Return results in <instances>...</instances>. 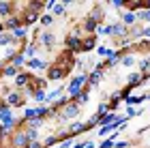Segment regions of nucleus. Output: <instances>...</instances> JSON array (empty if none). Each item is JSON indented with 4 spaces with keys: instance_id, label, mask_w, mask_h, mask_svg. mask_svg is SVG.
<instances>
[{
    "instance_id": "nucleus-1",
    "label": "nucleus",
    "mask_w": 150,
    "mask_h": 148,
    "mask_svg": "<svg viewBox=\"0 0 150 148\" xmlns=\"http://www.w3.org/2000/svg\"><path fill=\"white\" fill-rule=\"evenodd\" d=\"M86 82H88V75H77V77H73L71 84H69V88H67V90H69V95H71V97H77L79 92H81L79 88H81Z\"/></svg>"
},
{
    "instance_id": "nucleus-2",
    "label": "nucleus",
    "mask_w": 150,
    "mask_h": 148,
    "mask_svg": "<svg viewBox=\"0 0 150 148\" xmlns=\"http://www.w3.org/2000/svg\"><path fill=\"white\" fill-rule=\"evenodd\" d=\"M0 120H2V127L4 129H11V125H13V114L9 107H2V112H0Z\"/></svg>"
},
{
    "instance_id": "nucleus-3",
    "label": "nucleus",
    "mask_w": 150,
    "mask_h": 148,
    "mask_svg": "<svg viewBox=\"0 0 150 148\" xmlns=\"http://www.w3.org/2000/svg\"><path fill=\"white\" fill-rule=\"evenodd\" d=\"M67 47H71L73 52H79V50H81V43H79V39L75 37V35H73V37L69 35V37H67Z\"/></svg>"
},
{
    "instance_id": "nucleus-4",
    "label": "nucleus",
    "mask_w": 150,
    "mask_h": 148,
    "mask_svg": "<svg viewBox=\"0 0 150 148\" xmlns=\"http://www.w3.org/2000/svg\"><path fill=\"white\" fill-rule=\"evenodd\" d=\"M144 79H148V75H139V73H131V77H129V86L135 88L137 84H142Z\"/></svg>"
},
{
    "instance_id": "nucleus-5",
    "label": "nucleus",
    "mask_w": 150,
    "mask_h": 148,
    "mask_svg": "<svg viewBox=\"0 0 150 148\" xmlns=\"http://www.w3.org/2000/svg\"><path fill=\"white\" fill-rule=\"evenodd\" d=\"M47 77H50V79H62V77H64V71H62V69H58V67H56V69L52 67L50 73H47Z\"/></svg>"
},
{
    "instance_id": "nucleus-6",
    "label": "nucleus",
    "mask_w": 150,
    "mask_h": 148,
    "mask_svg": "<svg viewBox=\"0 0 150 148\" xmlns=\"http://www.w3.org/2000/svg\"><path fill=\"white\" fill-rule=\"evenodd\" d=\"M77 114H79V107H77V103H73V105H69V107L64 110L62 116H64V118H71V116H77Z\"/></svg>"
},
{
    "instance_id": "nucleus-7",
    "label": "nucleus",
    "mask_w": 150,
    "mask_h": 148,
    "mask_svg": "<svg viewBox=\"0 0 150 148\" xmlns=\"http://www.w3.org/2000/svg\"><path fill=\"white\" fill-rule=\"evenodd\" d=\"M135 19H137V13H122V24L125 26H131Z\"/></svg>"
},
{
    "instance_id": "nucleus-8",
    "label": "nucleus",
    "mask_w": 150,
    "mask_h": 148,
    "mask_svg": "<svg viewBox=\"0 0 150 148\" xmlns=\"http://www.w3.org/2000/svg\"><path fill=\"white\" fill-rule=\"evenodd\" d=\"M146 99H150V95H144V97H127V105H137V103H142V101H146Z\"/></svg>"
},
{
    "instance_id": "nucleus-9",
    "label": "nucleus",
    "mask_w": 150,
    "mask_h": 148,
    "mask_svg": "<svg viewBox=\"0 0 150 148\" xmlns=\"http://www.w3.org/2000/svg\"><path fill=\"white\" fill-rule=\"evenodd\" d=\"M99 82H101V67L97 71H92L90 77H88V84H99Z\"/></svg>"
},
{
    "instance_id": "nucleus-10",
    "label": "nucleus",
    "mask_w": 150,
    "mask_h": 148,
    "mask_svg": "<svg viewBox=\"0 0 150 148\" xmlns=\"http://www.w3.org/2000/svg\"><path fill=\"white\" fill-rule=\"evenodd\" d=\"M127 32V26L125 24H114L112 26V35H125Z\"/></svg>"
},
{
    "instance_id": "nucleus-11",
    "label": "nucleus",
    "mask_w": 150,
    "mask_h": 148,
    "mask_svg": "<svg viewBox=\"0 0 150 148\" xmlns=\"http://www.w3.org/2000/svg\"><path fill=\"white\" fill-rule=\"evenodd\" d=\"M114 140H116V133H114V135L112 137H107V140H103V144H99V148H114Z\"/></svg>"
},
{
    "instance_id": "nucleus-12",
    "label": "nucleus",
    "mask_w": 150,
    "mask_h": 148,
    "mask_svg": "<svg viewBox=\"0 0 150 148\" xmlns=\"http://www.w3.org/2000/svg\"><path fill=\"white\" fill-rule=\"evenodd\" d=\"M97 52H99V56H107V58H112L114 56V50H107V47H103V45H101V47H97Z\"/></svg>"
},
{
    "instance_id": "nucleus-13",
    "label": "nucleus",
    "mask_w": 150,
    "mask_h": 148,
    "mask_svg": "<svg viewBox=\"0 0 150 148\" xmlns=\"http://www.w3.org/2000/svg\"><path fill=\"white\" fill-rule=\"evenodd\" d=\"M13 39H15L13 35H4V32H0V45H9Z\"/></svg>"
},
{
    "instance_id": "nucleus-14",
    "label": "nucleus",
    "mask_w": 150,
    "mask_h": 148,
    "mask_svg": "<svg viewBox=\"0 0 150 148\" xmlns=\"http://www.w3.org/2000/svg\"><path fill=\"white\" fill-rule=\"evenodd\" d=\"M137 19H142V22H150V9H146V11H137Z\"/></svg>"
},
{
    "instance_id": "nucleus-15",
    "label": "nucleus",
    "mask_w": 150,
    "mask_h": 148,
    "mask_svg": "<svg viewBox=\"0 0 150 148\" xmlns=\"http://www.w3.org/2000/svg\"><path fill=\"white\" fill-rule=\"evenodd\" d=\"M28 67L30 69H45V62H41V60H28Z\"/></svg>"
},
{
    "instance_id": "nucleus-16",
    "label": "nucleus",
    "mask_w": 150,
    "mask_h": 148,
    "mask_svg": "<svg viewBox=\"0 0 150 148\" xmlns=\"http://www.w3.org/2000/svg\"><path fill=\"white\" fill-rule=\"evenodd\" d=\"M26 142H28V135H26V133H19V135L15 137V144L17 146H24Z\"/></svg>"
},
{
    "instance_id": "nucleus-17",
    "label": "nucleus",
    "mask_w": 150,
    "mask_h": 148,
    "mask_svg": "<svg viewBox=\"0 0 150 148\" xmlns=\"http://www.w3.org/2000/svg\"><path fill=\"white\" fill-rule=\"evenodd\" d=\"M26 135H28V142H32V140H37V127H30Z\"/></svg>"
},
{
    "instance_id": "nucleus-18",
    "label": "nucleus",
    "mask_w": 150,
    "mask_h": 148,
    "mask_svg": "<svg viewBox=\"0 0 150 148\" xmlns=\"http://www.w3.org/2000/svg\"><path fill=\"white\" fill-rule=\"evenodd\" d=\"M17 86H26V82H28V75H26V73H22V75H17Z\"/></svg>"
},
{
    "instance_id": "nucleus-19",
    "label": "nucleus",
    "mask_w": 150,
    "mask_h": 148,
    "mask_svg": "<svg viewBox=\"0 0 150 148\" xmlns=\"http://www.w3.org/2000/svg\"><path fill=\"white\" fill-rule=\"evenodd\" d=\"M99 35H112V26H99Z\"/></svg>"
},
{
    "instance_id": "nucleus-20",
    "label": "nucleus",
    "mask_w": 150,
    "mask_h": 148,
    "mask_svg": "<svg viewBox=\"0 0 150 148\" xmlns=\"http://www.w3.org/2000/svg\"><path fill=\"white\" fill-rule=\"evenodd\" d=\"M86 101H88V92H86V90H81L79 95H77V103H86Z\"/></svg>"
},
{
    "instance_id": "nucleus-21",
    "label": "nucleus",
    "mask_w": 150,
    "mask_h": 148,
    "mask_svg": "<svg viewBox=\"0 0 150 148\" xmlns=\"http://www.w3.org/2000/svg\"><path fill=\"white\" fill-rule=\"evenodd\" d=\"M15 71H17V67L11 64V67H6V69H4V75H15Z\"/></svg>"
},
{
    "instance_id": "nucleus-22",
    "label": "nucleus",
    "mask_w": 150,
    "mask_h": 148,
    "mask_svg": "<svg viewBox=\"0 0 150 148\" xmlns=\"http://www.w3.org/2000/svg\"><path fill=\"white\" fill-rule=\"evenodd\" d=\"M0 15H9V4L6 2H0Z\"/></svg>"
},
{
    "instance_id": "nucleus-23",
    "label": "nucleus",
    "mask_w": 150,
    "mask_h": 148,
    "mask_svg": "<svg viewBox=\"0 0 150 148\" xmlns=\"http://www.w3.org/2000/svg\"><path fill=\"white\" fill-rule=\"evenodd\" d=\"M52 9H54V13H56V15H60V13H64V4H54Z\"/></svg>"
},
{
    "instance_id": "nucleus-24",
    "label": "nucleus",
    "mask_w": 150,
    "mask_h": 148,
    "mask_svg": "<svg viewBox=\"0 0 150 148\" xmlns=\"http://www.w3.org/2000/svg\"><path fill=\"white\" fill-rule=\"evenodd\" d=\"M24 62H26L24 56H15V58H13V64H15V67H22Z\"/></svg>"
},
{
    "instance_id": "nucleus-25",
    "label": "nucleus",
    "mask_w": 150,
    "mask_h": 148,
    "mask_svg": "<svg viewBox=\"0 0 150 148\" xmlns=\"http://www.w3.org/2000/svg\"><path fill=\"white\" fill-rule=\"evenodd\" d=\"M122 64H125V67H131V64H135V58H133V56H127L125 60H122Z\"/></svg>"
},
{
    "instance_id": "nucleus-26",
    "label": "nucleus",
    "mask_w": 150,
    "mask_h": 148,
    "mask_svg": "<svg viewBox=\"0 0 150 148\" xmlns=\"http://www.w3.org/2000/svg\"><path fill=\"white\" fill-rule=\"evenodd\" d=\"M35 99H37V101H45V99H47V95H45L43 90H39V92H35Z\"/></svg>"
},
{
    "instance_id": "nucleus-27",
    "label": "nucleus",
    "mask_w": 150,
    "mask_h": 148,
    "mask_svg": "<svg viewBox=\"0 0 150 148\" xmlns=\"http://www.w3.org/2000/svg\"><path fill=\"white\" fill-rule=\"evenodd\" d=\"M41 24H43V26H50V24H52V15H43V17H41Z\"/></svg>"
},
{
    "instance_id": "nucleus-28",
    "label": "nucleus",
    "mask_w": 150,
    "mask_h": 148,
    "mask_svg": "<svg viewBox=\"0 0 150 148\" xmlns=\"http://www.w3.org/2000/svg\"><path fill=\"white\" fill-rule=\"evenodd\" d=\"M24 35H26L24 28H15V30H13V37H24Z\"/></svg>"
},
{
    "instance_id": "nucleus-29",
    "label": "nucleus",
    "mask_w": 150,
    "mask_h": 148,
    "mask_svg": "<svg viewBox=\"0 0 150 148\" xmlns=\"http://www.w3.org/2000/svg\"><path fill=\"white\" fill-rule=\"evenodd\" d=\"M52 41H54L52 35H43V43H45V45H52Z\"/></svg>"
},
{
    "instance_id": "nucleus-30",
    "label": "nucleus",
    "mask_w": 150,
    "mask_h": 148,
    "mask_svg": "<svg viewBox=\"0 0 150 148\" xmlns=\"http://www.w3.org/2000/svg\"><path fill=\"white\" fill-rule=\"evenodd\" d=\"M127 114H129V116H135V114H139V112H137V110H135V107H133V105H129V107H127Z\"/></svg>"
},
{
    "instance_id": "nucleus-31",
    "label": "nucleus",
    "mask_w": 150,
    "mask_h": 148,
    "mask_svg": "<svg viewBox=\"0 0 150 148\" xmlns=\"http://www.w3.org/2000/svg\"><path fill=\"white\" fill-rule=\"evenodd\" d=\"M35 52H37V45H28V47H26V54H28V56H32Z\"/></svg>"
},
{
    "instance_id": "nucleus-32",
    "label": "nucleus",
    "mask_w": 150,
    "mask_h": 148,
    "mask_svg": "<svg viewBox=\"0 0 150 148\" xmlns=\"http://www.w3.org/2000/svg\"><path fill=\"white\" fill-rule=\"evenodd\" d=\"M6 28H13V30H15V28H17V19H11V22L6 24Z\"/></svg>"
},
{
    "instance_id": "nucleus-33",
    "label": "nucleus",
    "mask_w": 150,
    "mask_h": 148,
    "mask_svg": "<svg viewBox=\"0 0 150 148\" xmlns=\"http://www.w3.org/2000/svg\"><path fill=\"white\" fill-rule=\"evenodd\" d=\"M114 146H116V148H127V146H129V142H116Z\"/></svg>"
},
{
    "instance_id": "nucleus-34",
    "label": "nucleus",
    "mask_w": 150,
    "mask_h": 148,
    "mask_svg": "<svg viewBox=\"0 0 150 148\" xmlns=\"http://www.w3.org/2000/svg\"><path fill=\"white\" fill-rule=\"evenodd\" d=\"M17 101H19L17 95H11V97H9V103H17Z\"/></svg>"
},
{
    "instance_id": "nucleus-35",
    "label": "nucleus",
    "mask_w": 150,
    "mask_h": 148,
    "mask_svg": "<svg viewBox=\"0 0 150 148\" xmlns=\"http://www.w3.org/2000/svg\"><path fill=\"white\" fill-rule=\"evenodd\" d=\"M112 4L114 6H122V4H125V0H112Z\"/></svg>"
},
{
    "instance_id": "nucleus-36",
    "label": "nucleus",
    "mask_w": 150,
    "mask_h": 148,
    "mask_svg": "<svg viewBox=\"0 0 150 148\" xmlns=\"http://www.w3.org/2000/svg\"><path fill=\"white\" fill-rule=\"evenodd\" d=\"M142 37H148V39H150V28H144V32H142Z\"/></svg>"
},
{
    "instance_id": "nucleus-37",
    "label": "nucleus",
    "mask_w": 150,
    "mask_h": 148,
    "mask_svg": "<svg viewBox=\"0 0 150 148\" xmlns=\"http://www.w3.org/2000/svg\"><path fill=\"white\" fill-rule=\"evenodd\" d=\"M54 6V0H47V9H52Z\"/></svg>"
},
{
    "instance_id": "nucleus-38",
    "label": "nucleus",
    "mask_w": 150,
    "mask_h": 148,
    "mask_svg": "<svg viewBox=\"0 0 150 148\" xmlns=\"http://www.w3.org/2000/svg\"><path fill=\"white\" fill-rule=\"evenodd\" d=\"M69 2H73V0H62V4H69Z\"/></svg>"
},
{
    "instance_id": "nucleus-39",
    "label": "nucleus",
    "mask_w": 150,
    "mask_h": 148,
    "mask_svg": "<svg viewBox=\"0 0 150 148\" xmlns=\"http://www.w3.org/2000/svg\"><path fill=\"white\" fill-rule=\"evenodd\" d=\"M0 32H2V24H0Z\"/></svg>"
}]
</instances>
